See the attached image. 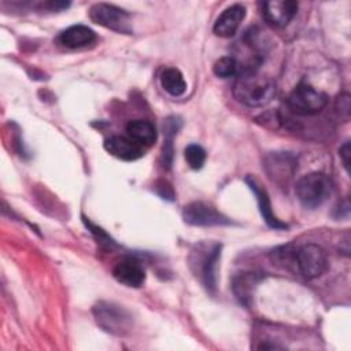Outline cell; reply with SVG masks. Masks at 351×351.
Instances as JSON below:
<instances>
[{
	"instance_id": "2",
	"label": "cell",
	"mask_w": 351,
	"mask_h": 351,
	"mask_svg": "<svg viewBox=\"0 0 351 351\" xmlns=\"http://www.w3.org/2000/svg\"><path fill=\"white\" fill-rule=\"evenodd\" d=\"M221 248L218 243L211 245L202 243L196 247V251H192L189 258L192 271L211 293H214L217 288V267L221 258Z\"/></svg>"
},
{
	"instance_id": "5",
	"label": "cell",
	"mask_w": 351,
	"mask_h": 351,
	"mask_svg": "<svg viewBox=\"0 0 351 351\" xmlns=\"http://www.w3.org/2000/svg\"><path fill=\"white\" fill-rule=\"evenodd\" d=\"M328 104V95L315 89L307 82L298 84L287 99L288 108L302 117L315 115L321 112Z\"/></svg>"
},
{
	"instance_id": "11",
	"label": "cell",
	"mask_w": 351,
	"mask_h": 351,
	"mask_svg": "<svg viewBox=\"0 0 351 351\" xmlns=\"http://www.w3.org/2000/svg\"><path fill=\"white\" fill-rule=\"evenodd\" d=\"M295 158L287 152H273L265 160V169L269 177L278 184L288 182L295 171Z\"/></svg>"
},
{
	"instance_id": "22",
	"label": "cell",
	"mask_w": 351,
	"mask_h": 351,
	"mask_svg": "<svg viewBox=\"0 0 351 351\" xmlns=\"http://www.w3.org/2000/svg\"><path fill=\"white\" fill-rule=\"evenodd\" d=\"M84 223H85V226L95 234V237H96L99 241H101V243H104V244H107V245H115V241H114L101 228H97V226L93 225L90 221H88V218H84Z\"/></svg>"
},
{
	"instance_id": "20",
	"label": "cell",
	"mask_w": 351,
	"mask_h": 351,
	"mask_svg": "<svg viewBox=\"0 0 351 351\" xmlns=\"http://www.w3.org/2000/svg\"><path fill=\"white\" fill-rule=\"evenodd\" d=\"M213 71L219 78H229L233 75H239L240 73L239 62L233 56H222L214 63Z\"/></svg>"
},
{
	"instance_id": "19",
	"label": "cell",
	"mask_w": 351,
	"mask_h": 351,
	"mask_svg": "<svg viewBox=\"0 0 351 351\" xmlns=\"http://www.w3.org/2000/svg\"><path fill=\"white\" fill-rule=\"evenodd\" d=\"M160 85L169 95L174 97L184 95L186 90V82L184 80L182 73L174 67L163 70L160 75Z\"/></svg>"
},
{
	"instance_id": "21",
	"label": "cell",
	"mask_w": 351,
	"mask_h": 351,
	"mask_svg": "<svg viewBox=\"0 0 351 351\" xmlns=\"http://www.w3.org/2000/svg\"><path fill=\"white\" fill-rule=\"evenodd\" d=\"M185 159L191 169L199 170L203 167V165L206 162V151L199 144H189L185 148Z\"/></svg>"
},
{
	"instance_id": "12",
	"label": "cell",
	"mask_w": 351,
	"mask_h": 351,
	"mask_svg": "<svg viewBox=\"0 0 351 351\" xmlns=\"http://www.w3.org/2000/svg\"><path fill=\"white\" fill-rule=\"evenodd\" d=\"M104 149L110 155L126 162L137 160L144 155V147L125 136H111L104 141Z\"/></svg>"
},
{
	"instance_id": "16",
	"label": "cell",
	"mask_w": 351,
	"mask_h": 351,
	"mask_svg": "<svg viewBox=\"0 0 351 351\" xmlns=\"http://www.w3.org/2000/svg\"><path fill=\"white\" fill-rule=\"evenodd\" d=\"M181 119L176 115H170L165 119L163 122V134H165V141L162 147V163L166 170H169L173 165V158H174V137L177 136L178 130L181 129Z\"/></svg>"
},
{
	"instance_id": "6",
	"label": "cell",
	"mask_w": 351,
	"mask_h": 351,
	"mask_svg": "<svg viewBox=\"0 0 351 351\" xmlns=\"http://www.w3.org/2000/svg\"><path fill=\"white\" fill-rule=\"evenodd\" d=\"M326 269L328 255L321 245L308 243L293 251V270L304 278H317L322 276Z\"/></svg>"
},
{
	"instance_id": "1",
	"label": "cell",
	"mask_w": 351,
	"mask_h": 351,
	"mask_svg": "<svg viewBox=\"0 0 351 351\" xmlns=\"http://www.w3.org/2000/svg\"><path fill=\"white\" fill-rule=\"evenodd\" d=\"M233 95L247 107H263L271 101L276 95L274 81L261 74L256 69L247 67L239 73L233 86Z\"/></svg>"
},
{
	"instance_id": "9",
	"label": "cell",
	"mask_w": 351,
	"mask_h": 351,
	"mask_svg": "<svg viewBox=\"0 0 351 351\" xmlns=\"http://www.w3.org/2000/svg\"><path fill=\"white\" fill-rule=\"evenodd\" d=\"M298 3L292 0H271L263 3L262 15L273 27L287 26L298 12Z\"/></svg>"
},
{
	"instance_id": "3",
	"label": "cell",
	"mask_w": 351,
	"mask_h": 351,
	"mask_svg": "<svg viewBox=\"0 0 351 351\" xmlns=\"http://www.w3.org/2000/svg\"><path fill=\"white\" fill-rule=\"evenodd\" d=\"M295 193L304 208L314 210L322 206L330 196L332 182L326 174L313 171L298 180Z\"/></svg>"
},
{
	"instance_id": "25",
	"label": "cell",
	"mask_w": 351,
	"mask_h": 351,
	"mask_svg": "<svg viewBox=\"0 0 351 351\" xmlns=\"http://www.w3.org/2000/svg\"><path fill=\"white\" fill-rule=\"evenodd\" d=\"M340 158H341V162H343V166L347 171H350V156H351V149H350V143L346 141L341 148H340Z\"/></svg>"
},
{
	"instance_id": "17",
	"label": "cell",
	"mask_w": 351,
	"mask_h": 351,
	"mask_svg": "<svg viewBox=\"0 0 351 351\" xmlns=\"http://www.w3.org/2000/svg\"><path fill=\"white\" fill-rule=\"evenodd\" d=\"M261 278H262L261 274L252 273V271L240 273L233 278V284H232L233 293L239 299L240 303H243L245 306L250 303V300L254 295V291H255L258 282L261 281Z\"/></svg>"
},
{
	"instance_id": "13",
	"label": "cell",
	"mask_w": 351,
	"mask_h": 351,
	"mask_svg": "<svg viewBox=\"0 0 351 351\" xmlns=\"http://www.w3.org/2000/svg\"><path fill=\"white\" fill-rule=\"evenodd\" d=\"M114 278L130 288H138L145 282V270L136 259L126 258L119 261L112 269Z\"/></svg>"
},
{
	"instance_id": "18",
	"label": "cell",
	"mask_w": 351,
	"mask_h": 351,
	"mask_svg": "<svg viewBox=\"0 0 351 351\" xmlns=\"http://www.w3.org/2000/svg\"><path fill=\"white\" fill-rule=\"evenodd\" d=\"M128 136L140 145H151L156 140V129L154 123L145 119H134L126 125Z\"/></svg>"
},
{
	"instance_id": "23",
	"label": "cell",
	"mask_w": 351,
	"mask_h": 351,
	"mask_svg": "<svg viewBox=\"0 0 351 351\" xmlns=\"http://www.w3.org/2000/svg\"><path fill=\"white\" fill-rule=\"evenodd\" d=\"M154 189L155 192L162 197V199H166V200H174V191H173V186L165 181V180H159L155 182L154 185Z\"/></svg>"
},
{
	"instance_id": "4",
	"label": "cell",
	"mask_w": 351,
	"mask_h": 351,
	"mask_svg": "<svg viewBox=\"0 0 351 351\" xmlns=\"http://www.w3.org/2000/svg\"><path fill=\"white\" fill-rule=\"evenodd\" d=\"M96 324L107 333L125 336L132 330L133 317L122 306L111 302H97L92 308Z\"/></svg>"
},
{
	"instance_id": "24",
	"label": "cell",
	"mask_w": 351,
	"mask_h": 351,
	"mask_svg": "<svg viewBox=\"0 0 351 351\" xmlns=\"http://www.w3.org/2000/svg\"><path fill=\"white\" fill-rule=\"evenodd\" d=\"M336 110L340 112V117L344 119L350 118V95L341 93L336 100Z\"/></svg>"
},
{
	"instance_id": "7",
	"label": "cell",
	"mask_w": 351,
	"mask_h": 351,
	"mask_svg": "<svg viewBox=\"0 0 351 351\" xmlns=\"http://www.w3.org/2000/svg\"><path fill=\"white\" fill-rule=\"evenodd\" d=\"M89 18L96 25L122 34H132V16L128 11L108 3H96L89 10Z\"/></svg>"
},
{
	"instance_id": "10",
	"label": "cell",
	"mask_w": 351,
	"mask_h": 351,
	"mask_svg": "<svg viewBox=\"0 0 351 351\" xmlns=\"http://www.w3.org/2000/svg\"><path fill=\"white\" fill-rule=\"evenodd\" d=\"M244 18H245L244 5L232 4L219 14L217 21L214 22L213 32L215 36L222 37V38L232 37L239 30Z\"/></svg>"
},
{
	"instance_id": "15",
	"label": "cell",
	"mask_w": 351,
	"mask_h": 351,
	"mask_svg": "<svg viewBox=\"0 0 351 351\" xmlns=\"http://www.w3.org/2000/svg\"><path fill=\"white\" fill-rule=\"evenodd\" d=\"M95 40H96V33L85 25L69 26L58 37V43L70 49L86 47L92 44Z\"/></svg>"
},
{
	"instance_id": "14",
	"label": "cell",
	"mask_w": 351,
	"mask_h": 351,
	"mask_svg": "<svg viewBox=\"0 0 351 351\" xmlns=\"http://www.w3.org/2000/svg\"><path fill=\"white\" fill-rule=\"evenodd\" d=\"M245 184L248 185V188L251 189V192L255 195L256 202H258V207L261 211V215L263 218V221L266 222V225L274 230L278 229H285L287 223L281 222L271 210V204H270V199L269 195L266 192L265 188H262V185L252 177V176H247L245 177Z\"/></svg>"
},
{
	"instance_id": "8",
	"label": "cell",
	"mask_w": 351,
	"mask_h": 351,
	"mask_svg": "<svg viewBox=\"0 0 351 351\" xmlns=\"http://www.w3.org/2000/svg\"><path fill=\"white\" fill-rule=\"evenodd\" d=\"M182 218L185 223L192 226H226L233 223L230 218L203 202H192L186 204L182 210Z\"/></svg>"
}]
</instances>
